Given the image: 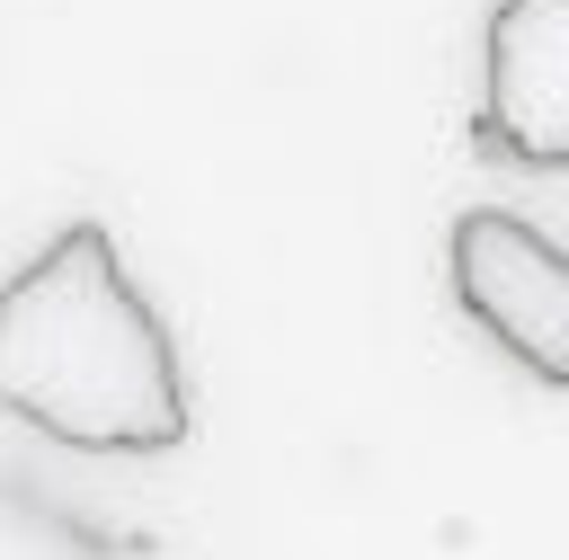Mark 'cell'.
<instances>
[{"label":"cell","instance_id":"1","mask_svg":"<svg viewBox=\"0 0 569 560\" xmlns=\"http://www.w3.org/2000/svg\"><path fill=\"white\" fill-rule=\"evenodd\" d=\"M0 409L71 453H178L196 436L178 338L107 222H62L0 284Z\"/></svg>","mask_w":569,"mask_h":560},{"label":"cell","instance_id":"2","mask_svg":"<svg viewBox=\"0 0 569 560\" xmlns=\"http://www.w3.org/2000/svg\"><path fill=\"white\" fill-rule=\"evenodd\" d=\"M445 276L480 338H498L533 382H551V391L569 382V258L551 231H533L525 213L471 204V213H453Z\"/></svg>","mask_w":569,"mask_h":560},{"label":"cell","instance_id":"3","mask_svg":"<svg viewBox=\"0 0 569 560\" xmlns=\"http://www.w3.org/2000/svg\"><path fill=\"white\" fill-rule=\"evenodd\" d=\"M480 151L516 169L569 160V0H498L489 9V80H480Z\"/></svg>","mask_w":569,"mask_h":560}]
</instances>
